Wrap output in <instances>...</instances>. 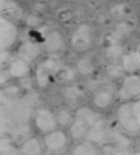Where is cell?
<instances>
[{
  "mask_svg": "<svg viewBox=\"0 0 140 155\" xmlns=\"http://www.w3.org/2000/svg\"><path fill=\"white\" fill-rule=\"evenodd\" d=\"M100 117L94 108L88 106L79 107L74 111V118L72 124L67 129L72 140L79 141L84 140L90 128L97 121Z\"/></svg>",
  "mask_w": 140,
  "mask_h": 155,
  "instance_id": "cell-1",
  "label": "cell"
},
{
  "mask_svg": "<svg viewBox=\"0 0 140 155\" xmlns=\"http://www.w3.org/2000/svg\"><path fill=\"white\" fill-rule=\"evenodd\" d=\"M115 120L118 127L131 137L140 134V126L134 114L132 101L121 102L115 110Z\"/></svg>",
  "mask_w": 140,
  "mask_h": 155,
  "instance_id": "cell-2",
  "label": "cell"
},
{
  "mask_svg": "<svg viewBox=\"0 0 140 155\" xmlns=\"http://www.w3.org/2000/svg\"><path fill=\"white\" fill-rule=\"evenodd\" d=\"M42 143L44 148L55 154L61 153L64 151L71 141V138L69 136L67 130L62 128H58L49 133L42 135Z\"/></svg>",
  "mask_w": 140,
  "mask_h": 155,
  "instance_id": "cell-3",
  "label": "cell"
},
{
  "mask_svg": "<svg viewBox=\"0 0 140 155\" xmlns=\"http://www.w3.org/2000/svg\"><path fill=\"white\" fill-rule=\"evenodd\" d=\"M140 97V75L138 73H128L124 79L117 91L118 100L132 101Z\"/></svg>",
  "mask_w": 140,
  "mask_h": 155,
  "instance_id": "cell-4",
  "label": "cell"
},
{
  "mask_svg": "<svg viewBox=\"0 0 140 155\" xmlns=\"http://www.w3.org/2000/svg\"><path fill=\"white\" fill-rule=\"evenodd\" d=\"M33 123L36 130L42 135L60 128L56 113L47 107L39 108L35 111L33 116Z\"/></svg>",
  "mask_w": 140,
  "mask_h": 155,
  "instance_id": "cell-5",
  "label": "cell"
},
{
  "mask_svg": "<svg viewBox=\"0 0 140 155\" xmlns=\"http://www.w3.org/2000/svg\"><path fill=\"white\" fill-rule=\"evenodd\" d=\"M60 70L59 61L54 58H47L39 62L35 70V81L39 88H45L50 82L51 77Z\"/></svg>",
  "mask_w": 140,
  "mask_h": 155,
  "instance_id": "cell-6",
  "label": "cell"
},
{
  "mask_svg": "<svg viewBox=\"0 0 140 155\" xmlns=\"http://www.w3.org/2000/svg\"><path fill=\"white\" fill-rule=\"evenodd\" d=\"M19 38V28L13 20L2 16L0 18V45L2 50L11 48Z\"/></svg>",
  "mask_w": 140,
  "mask_h": 155,
  "instance_id": "cell-7",
  "label": "cell"
},
{
  "mask_svg": "<svg viewBox=\"0 0 140 155\" xmlns=\"http://www.w3.org/2000/svg\"><path fill=\"white\" fill-rule=\"evenodd\" d=\"M111 129L108 127L104 120L99 118L97 121L90 128L86 134L85 140H88L99 147H103L110 143Z\"/></svg>",
  "mask_w": 140,
  "mask_h": 155,
  "instance_id": "cell-8",
  "label": "cell"
},
{
  "mask_svg": "<svg viewBox=\"0 0 140 155\" xmlns=\"http://www.w3.org/2000/svg\"><path fill=\"white\" fill-rule=\"evenodd\" d=\"M92 43V30L86 24H81L71 38L73 48L79 52L86 50Z\"/></svg>",
  "mask_w": 140,
  "mask_h": 155,
  "instance_id": "cell-9",
  "label": "cell"
},
{
  "mask_svg": "<svg viewBox=\"0 0 140 155\" xmlns=\"http://www.w3.org/2000/svg\"><path fill=\"white\" fill-rule=\"evenodd\" d=\"M41 52L42 48L40 45L31 40H26L18 47L17 54L18 57L21 58L22 59L28 61L29 63H32L34 60L39 58Z\"/></svg>",
  "mask_w": 140,
  "mask_h": 155,
  "instance_id": "cell-10",
  "label": "cell"
},
{
  "mask_svg": "<svg viewBox=\"0 0 140 155\" xmlns=\"http://www.w3.org/2000/svg\"><path fill=\"white\" fill-rule=\"evenodd\" d=\"M121 67L128 73H137L140 70V53L138 50L125 52L121 57Z\"/></svg>",
  "mask_w": 140,
  "mask_h": 155,
  "instance_id": "cell-11",
  "label": "cell"
},
{
  "mask_svg": "<svg viewBox=\"0 0 140 155\" xmlns=\"http://www.w3.org/2000/svg\"><path fill=\"white\" fill-rule=\"evenodd\" d=\"M114 101V94L113 91L110 90L103 89L97 91L93 99H92V103H93V108L100 110H104L108 109Z\"/></svg>",
  "mask_w": 140,
  "mask_h": 155,
  "instance_id": "cell-12",
  "label": "cell"
},
{
  "mask_svg": "<svg viewBox=\"0 0 140 155\" xmlns=\"http://www.w3.org/2000/svg\"><path fill=\"white\" fill-rule=\"evenodd\" d=\"M63 38L57 30H50L44 37V48L50 54L59 52L63 48Z\"/></svg>",
  "mask_w": 140,
  "mask_h": 155,
  "instance_id": "cell-13",
  "label": "cell"
},
{
  "mask_svg": "<svg viewBox=\"0 0 140 155\" xmlns=\"http://www.w3.org/2000/svg\"><path fill=\"white\" fill-rule=\"evenodd\" d=\"M71 155H102L100 147L88 140L76 141L71 150Z\"/></svg>",
  "mask_w": 140,
  "mask_h": 155,
  "instance_id": "cell-14",
  "label": "cell"
},
{
  "mask_svg": "<svg viewBox=\"0 0 140 155\" xmlns=\"http://www.w3.org/2000/svg\"><path fill=\"white\" fill-rule=\"evenodd\" d=\"M29 64L30 63H29L28 61L22 59L19 57H17L10 61L8 73L10 75V77L15 78V79H22L29 73Z\"/></svg>",
  "mask_w": 140,
  "mask_h": 155,
  "instance_id": "cell-15",
  "label": "cell"
},
{
  "mask_svg": "<svg viewBox=\"0 0 140 155\" xmlns=\"http://www.w3.org/2000/svg\"><path fill=\"white\" fill-rule=\"evenodd\" d=\"M43 149L45 148L42 140L35 136H32L26 139L22 142L20 146V152L23 155H41Z\"/></svg>",
  "mask_w": 140,
  "mask_h": 155,
  "instance_id": "cell-16",
  "label": "cell"
},
{
  "mask_svg": "<svg viewBox=\"0 0 140 155\" xmlns=\"http://www.w3.org/2000/svg\"><path fill=\"white\" fill-rule=\"evenodd\" d=\"M55 113H56L59 127L62 129H65V128L68 129L73 120L74 112H72L67 108H60Z\"/></svg>",
  "mask_w": 140,
  "mask_h": 155,
  "instance_id": "cell-17",
  "label": "cell"
},
{
  "mask_svg": "<svg viewBox=\"0 0 140 155\" xmlns=\"http://www.w3.org/2000/svg\"><path fill=\"white\" fill-rule=\"evenodd\" d=\"M77 68L78 71L84 76L92 75L94 71V65L92 59L89 58H84L80 59L77 63Z\"/></svg>",
  "mask_w": 140,
  "mask_h": 155,
  "instance_id": "cell-18",
  "label": "cell"
},
{
  "mask_svg": "<svg viewBox=\"0 0 140 155\" xmlns=\"http://www.w3.org/2000/svg\"><path fill=\"white\" fill-rule=\"evenodd\" d=\"M124 53L125 52L123 50V48L117 44H113L107 48V56L112 58H116L119 57L121 58Z\"/></svg>",
  "mask_w": 140,
  "mask_h": 155,
  "instance_id": "cell-19",
  "label": "cell"
},
{
  "mask_svg": "<svg viewBox=\"0 0 140 155\" xmlns=\"http://www.w3.org/2000/svg\"><path fill=\"white\" fill-rule=\"evenodd\" d=\"M82 94L81 90L76 86H71L64 91V96L69 100H76Z\"/></svg>",
  "mask_w": 140,
  "mask_h": 155,
  "instance_id": "cell-20",
  "label": "cell"
},
{
  "mask_svg": "<svg viewBox=\"0 0 140 155\" xmlns=\"http://www.w3.org/2000/svg\"><path fill=\"white\" fill-rule=\"evenodd\" d=\"M1 154L2 155H18V152L15 150V148L10 144V142L6 141V143H4L2 141V145H1Z\"/></svg>",
  "mask_w": 140,
  "mask_h": 155,
  "instance_id": "cell-21",
  "label": "cell"
},
{
  "mask_svg": "<svg viewBox=\"0 0 140 155\" xmlns=\"http://www.w3.org/2000/svg\"><path fill=\"white\" fill-rule=\"evenodd\" d=\"M132 106H133V110H134L135 119L140 126V97L132 101Z\"/></svg>",
  "mask_w": 140,
  "mask_h": 155,
  "instance_id": "cell-22",
  "label": "cell"
},
{
  "mask_svg": "<svg viewBox=\"0 0 140 155\" xmlns=\"http://www.w3.org/2000/svg\"><path fill=\"white\" fill-rule=\"evenodd\" d=\"M39 24V18L38 16L36 15H29L27 18V25H29V27H37Z\"/></svg>",
  "mask_w": 140,
  "mask_h": 155,
  "instance_id": "cell-23",
  "label": "cell"
},
{
  "mask_svg": "<svg viewBox=\"0 0 140 155\" xmlns=\"http://www.w3.org/2000/svg\"><path fill=\"white\" fill-rule=\"evenodd\" d=\"M131 155H140V150H137L135 151H133Z\"/></svg>",
  "mask_w": 140,
  "mask_h": 155,
  "instance_id": "cell-24",
  "label": "cell"
},
{
  "mask_svg": "<svg viewBox=\"0 0 140 155\" xmlns=\"http://www.w3.org/2000/svg\"><path fill=\"white\" fill-rule=\"evenodd\" d=\"M136 50H138L139 53H140V43L138 44V46H137V48H136Z\"/></svg>",
  "mask_w": 140,
  "mask_h": 155,
  "instance_id": "cell-25",
  "label": "cell"
},
{
  "mask_svg": "<svg viewBox=\"0 0 140 155\" xmlns=\"http://www.w3.org/2000/svg\"><path fill=\"white\" fill-rule=\"evenodd\" d=\"M57 155H64V154H62V152H61V153H58Z\"/></svg>",
  "mask_w": 140,
  "mask_h": 155,
  "instance_id": "cell-26",
  "label": "cell"
}]
</instances>
